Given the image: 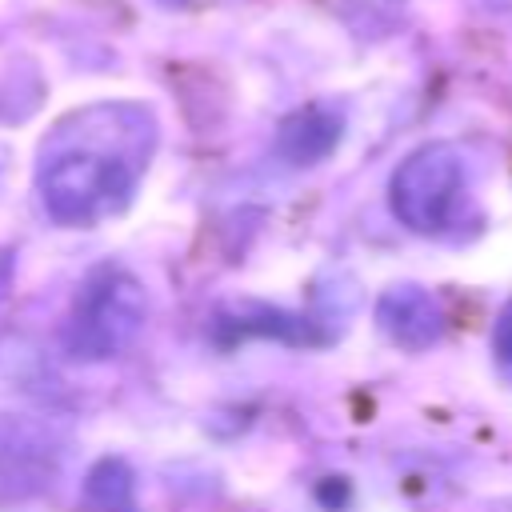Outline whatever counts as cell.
I'll use <instances>...</instances> for the list:
<instances>
[{"label":"cell","mask_w":512,"mask_h":512,"mask_svg":"<svg viewBox=\"0 0 512 512\" xmlns=\"http://www.w3.org/2000/svg\"><path fill=\"white\" fill-rule=\"evenodd\" d=\"M376 324L380 332L404 348V352H424L444 336V308L440 300L420 288V284H392L376 300Z\"/></svg>","instance_id":"cell-5"},{"label":"cell","mask_w":512,"mask_h":512,"mask_svg":"<svg viewBox=\"0 0 512 512\" xmlns=\"http://www.w3.org/2000/svg\"><path fill=\"white\" fill-rule=\"evenodd\" d=\"M164 4H184V0H164Z\"/></svg>","instance_id":"cell-11"},{"label":"cell","mask_w":512,"mask_h":512,"mask_svg":"<svg viewBox=\"0 0 512 512\" xmlns=\"http://www.w3.org/2000/svg\"><path fill=\"white\" fill-rule=\"evenodd\" d=\"M64 468V436L44 420H0V508L36 500Z\"/></svg>","instance_id":"cell-4"},{"label":"cell","mask_w":512,"mask_h":512,"mask_svg":"<svg viewBox=\"0 0 512 512\" xmlns=\"http://www.w3.org/2000/svg\"><path fill=\"white\" fill-rule=\"evenodd\" d=\"M144 320H148L144 284L128 268L104 264L80 284L72 300V312L64 320V352L84 364L112 360L136 344Z\"/></svg>","instance_id":"cell-2"},{"label":"cell","mask_w":512,"mask_h":512,"mask_svg":"<svg viewBox=\"0 0 512 512\" xmlns=\"http://www.w3.org/2000/svg\"><path fill=\"white\" fill-rule=\"evenodd\" d=\"M152 116L124 104L84 108L44 140L36 192L64 228H92L128 208L152 152Z\"/></svg>","instance_id":"cell-1"},{"label":"cell","mask_w":512,"mask_h":512,"mask_svg":"<svg viewBox=\"0 0 512 512\" xmlns=\"http://www.w3.org/2000/svg\"><path fill=\"white\" fill-rule=\"evenodd\" d=\"M492 360H496V372L512 384V296L504 300L492 324Z\"/></svg>","instance_id":"cell-9"},{"label":"cell","mask_w":512,"mask_h":512,"mask_svg":"<svg viewBox=\"0 0 512 512\" xmlns=\"http://www.w3.org/2000/svg\"><path fill=\"white\" fill-rule=\"evenodd\" d=\"M80 512H140L136 504V472L124 456H100L80 488Z\"/></svg>","instance_id":"cell-8"},{"label":"cell","mask_w":512,"mask_h":512,"mask_svg":"<svg viewBox=\"0 0 512 512\" xmlns=\"http://www.w3.org/2000/svg\"><path fill=\"white\" fill-rule=\"evenodd\" d=\"M480 512H512V496H496V500H484Z\"/></svg>","instance_id":"cell-10"},{"label":"cell","mask_w":512,"mask_h":512,"mask_svg":"<svg viewBox=\"0 0 512 512\" xmlns=\"http://www.w3.org/2000/svg\"><path fill=\"white\" fill-rule=\"evenodd\" d=\"M216 332H220L224 344L248 340V336L280 340V344H308V340H316L308 316H292V312H280V308H268V304H240L232 316L220 312L216 316Z\"/></svg>","instance_id":"cell-7"},{"label":"cell","mask_w":512,"mask_h":512,"mask_svg":"<svg viewBox=\"0 0 512 512\" xmlns=\"http://www.w3.org/2000/svg\"><path fill=\"white\" fill-rule=\"evenodd\" d=\"M344 136V116L324 108V104H308L292 116L280 120V132H276V156L292 168H308V164H320L336 152Z\"/></svg>","instance_id":"cell-6"},{"label":"cell","mask_w":512,"mask_h":512,"mask_svg":"<svg viewBox=\"0 0 512 512\" xmlns=\"http://www.w3.org/2000/svg\"><path fill=\"white\" fill-rule=\"evenodd\" d=\"M464 184V156L456 144H420L396 164L388 180L392 216L416 236H444L460 216Z\"/></svg>","instance_id":"cell-3"}]
</instances>
